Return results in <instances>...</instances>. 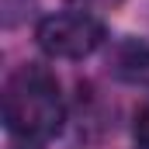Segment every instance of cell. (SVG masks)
Instances as JSON below:
<instances>
[{
	"instance_id": "1",
	"label": "cell",
	"mask_w": 149,
	"mask_h": 149,
	"mask_svg": "<svg viewBox=\"0 0 149 149\" xmlns=\"http://www.w3.org/2000/svg\"><path fill=\"white\" fill-rule=\"evenodd\" d=\"M3 121L21 142H42L66 121L59 80L45 66H21L3 83Z\"/></svg>"
},
{
	"instance_id": "2",
	"label": "cell",
	"mask_w": 149,
	"mask_h": 149,
	"mask_svg": "<svg viewBox=\"0 0 149 149\" xmlns=\"http://www.w3.org/2000/svg\"><path fill=\"white\" fill-rule=\"evenodd\" d=\"M38 49L52 59H87L104 45V21L90 10H63L42 17L35 28Z\"/></svg>"
},
{
	"instance_id": "3",
	"label": "cell",
	"mask_w": 149,
	"mask_h": 149,
	"mask_svg": "<svg viewBox=\"0 0 149 149\" xmlns=\"http://www.w3.org/2000/svg\"><path fill=\"white\" fill-rule=\"evenodd\" d=\"M111 73L121 83H132V87H149V42L142 38H125L111 49V59H108Z\"/></svg>"
},
{
	"instance_id": "4",
	"label": "cell",
	"mask_w": 149,
	"mask_h": 149,
	"mask_svg": "<svg viewBox=\"0 0 149 149\" xmlns=\"http://www.w3.org/2000/svg\"><path fill=\"white\" fill-rule=\"evenodd\" d=\"M31 7H35V0H0V21H3V28L21 24L31 14Z\"/></svg>"
},
{
	"instance_id": "5",
	"label": "cell",
	"mask_w": 149,
	"mask_h": 149,
	"mask_svg": "<svg viewBox=\"0 0 149 149\" xmlns=\"http://www.w3.org/2000/svg\"><path fill=\"white\" fill-rule=\"evenodd\" d=\"M132 139H135V146H139V149H149V97L139 104V111H135V121H132Z\"/></svg>"
},
{
	"instance_id": "6",
	"label": "cell",
	"mask_w": 149,
	"mask_h": 149,
	"mask_svg": "<svg viewBox=\"0 0 149 149\" xmlns=\"http://www.w3.org/2000/svg\"><path fill=\"white\" fill-rule=\"evenodd\" d=\"M66 3H73L76 10H90V7H101V3H108V0H66Z\"/></svg>"
}]
</instances>
